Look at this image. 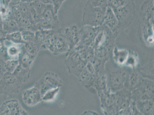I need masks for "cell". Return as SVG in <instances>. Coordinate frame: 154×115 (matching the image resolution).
<instances>
[{
    "instance_id": "obj_19",
    "label": "cell",
    "mask_w": 154,
    "mask_h": 115,
    "mask_svg": "<svg viewBox=\"0 0 154 115\" xmlns=\"http://www.w3.org/2000/svg\"><path fill=\"white\" fill-rule=\"evenodd\" d=\"M3 29V20L1 16V14L0 13V30Z\"/></svg>"
},
{
    "instance_id": "obj_8",
    "label": "cell",
    "mask_w": 154,
    "mask_h": 115,
    "mask_svg": "<svg viewBox=\"0 0 154 115\" xmlns=\"http://www.w3.org/2000/svg\"><path fill=\"white\" fill-rule=\"evenodd\" d=\"M6 40L15 44H24L20 31L7 34Z\"/></svg>"
},
{
    "instance_id": "obj_14",
    "label": "cell",
    "mask_w": 154,
    "mask_h": 115,
    "mask_svg": "<svg viewBox=\"0 0 154 115\" xmlns=\"http://www.w3.org/2000/svg\"><path fill=\"white\" fill-rule=\"evenodd\" d=\"M31 4L36 12L40 15L44 12L48 5L43 3L39 0H35L34 2L31 3Z\"/></svg>"
},
{
    "instance_id": "obj_10",
    "label": "cell",
    "mask_w": 154,
    "mask_h": 115,
    "mask_svg": "<svg viewBox=\"0 0 154 115\" xmlns=\"http://www.w3.org/2000/svg\"><path fill=\"white\" fill-rule=\"evenodd\" d=\"M24 46L28 53L34 57L37 54L38 50L40 48L38 45L35 41L25 42L24 44Z\"/></svg>"
},
{
    "instance_id": "obj_20",
    "label": "cell",
    "mask_w": 154,
    "mask_h": 115,
    "mask_svg": "<svg viewBox=\"0 0 154 115\" xmlns=\"http://www.w3.org/2000/svg\"><path fill=\"white\" fill-rule=\"evenodd\" d=\"M21 1L23 2L29 3H31L34 2L35 0H20Z\"/></svg>"
},
{
    "instance_id": "obj_1",
    "label": "cell",
    "mask_w": 154,
    "mask_h": 115,
    "mask_svg": "<svg viewBox=\"0 0 154 115\" xmlns=\"http://www.w3.org/2000/svg\"><path fill=\"white\" fill-rule=\"evenodd\" d=\"M22 100L27 106H34L42 101L41 93L36 86L25 90L22 92Z\"/></svg>"
},
{
    "instance_id": "obj_2",
    "label": "cell",
    "mask_w": 154,
    "mask_h": 115,
    "mask_svg": "<svg viewBox=\"0 0 154 115\" xmlns=\"http://www.w3.org/2000/svg\"><path fill=\"white\" fill-rule=\"evenodd\" d=\"M27 113L16 100H11L5 102L0 108L1 115H23Z\"/></svg>"
},
{
    "instance_id": "obj_12",
    "label": "cell",
    "mask_w": 154,
    "mask_h": 115,
    "mask_svg": "<svg viewBox=\"0 0 154 115\" xmlns=\"http://www.w3.org/2000/svg\"><path fill=\"white\" fill-rule=\"evenodd\" d=\"M43 80L51 88L59 87V81L52 74H46Z\"/></svg>"
},
{
    "instance_id": "obj_11",
    "label": "cell",
    "mask_w": 154,
    "mask_h": 115,
    "mask_svg": "<svg viewBox=\"0 0 154 115\" xmlns=\"http://www.w3.org/2000/svg\"><path fill=\"white\" fill-rule=\"evenodd\" d=\"M19 64V60H9L5 63V69L6 72L13 74Z\"/></svg>"
},
{
    "instance_id": "obj_7",
    "label": "cell",
    "mask_w": 154,
    "mask_h": 115,
    "mask_svg": "<svg viewBox=\"0 0 154 115\" xmlns=\"http://www.w3.org/2000/svg\"><path fill=\"white\" fill-rule=\"evenodd\" d=\"M41 18L50 21L59 23L57 14L56 13L54 7L52 4L47 5L45 9L41 15Z\"/></svg>"
},
{
    "instance_id": "obj_6",
    "label": "cell",
    "mask_w": 154,
    "mask_h": 115,
    "mask_svg": "<svg viewBox=\"0 0 154 115\" xmlns=\"http://www.w3.org/2000/svg\"><path fill=\"white\" fill-rule=\"evenodd\" d=\"M34 57L30 55L26 51L24 46L21 48L20 53L19 60L20 64L25 69H28L30 67L33 62Z\"/></svg>"
},
{
    "instance_id": "obj_13",
    "label": "cell",
    "mask_w": 154,
    "mask_h": 115,
    "mask_svg": "<svg viewBox=\"0 0 154 115\" xmlns=\"http://www.w3.org/2000/svg\"><path fill=\"white\" fill-rule=\"evenodd\" d=\"M22 39L25 42L35 41V32L31 30H26L20 31Z\"/></svg>"
},
{
    "instance_id": "obj_21",
    "label": "cell",
    "mask_w": 154,
    "mask_h": 115,
    "mask_svg": "<svg viewBox=\"0 0 154 115\" xmlns=\"http://www.w3.org/2000/svg\"><path fill=\"white\" fill-rule=\"evenodd\" d=\"M2 43L0 42V50H1V48H2Z\"/></svg>"
},
{
    "instance_id": "obj_18",
    "label": "cell",
    "mask_w": 154,
    "mask_h": 115,
    "mask_svg": "<svg viewBox=\"0 0 154 115\" xmlns=\"http://www.w3.org/2000/svg\"><path fill=\"white\" fill-rule=\"evenodd\" d=\"M41 1L43 3L46 4V5H49V4H52L51 0H39Z\"/></svg>"
},
{
    "instance_id": "obj_15",
    "label": "cell",
    "mask_w": 154,
    "mask_h": 115,
    "mask_svg": "<svg viewBox=\"0 0 154 115\" xmlns=\"http://www.w3.org/2000/svg\"><path fill=\"white\" fill-rule=\"evenodd\" d=\"M8 33L5 30L1 29L0 30V42L3 43L6 40V36Z\"/></svg>"
},
{
    "instance_id": "obj_9",
    "label": "cell",
    "mask_w": 154,
    "mask_h": 115,
    "mask_svg": "<svg viewBox=\"0 0 154 115\" xmlns=\"http://www.w3.org/2000/svg\"><path fill=\"white\" fill-rule=\"evenodd\" d=\"M60 90L59 87L52 88L47 91L42 97V101L48 102L54 100Z\"/></svg>"
},
{
    "instance_id": "obj_16",
    "label": "cell",
    "mask_w": 154,
    "mask_h": 115,
    "mask_svg": "<svg viewBox=\"0 0 154 115\" xmlns=\"http://www.w3.org/2000/svg\"><path fill=\"white\" fill-rule=\"evenodd\" d=\"M5 63L0 62V80L2 79L4 74L6 72L5 68Z\"/></svg>"
},
{
    "instance_id": "obj_4",
    "label": "cell",
    "mask_w": 154,
    "mask_h": 115,
    "mask_svg": "<svg viewBox=\"0 0 154 115\" xmlns=\"http://www.w3.org/2000/svg\"><path fill=\"white\" fill-rule=\"evenodd\" d=\"M3 30L8 34L20 31L19 26L16 21L10 17L8 14L2 17Z\"/></svg>"
},
{
    "instance_id": "obj_3",
    "label": "cell",
    "mask_w": 154,
    "mask_h": 115,
    "mask_svg": "<svg viewBox=\"0 0 154 115\" xmlns=\"http://www.w3.org/2000/svg\"><path fill=\"white\" fill-rule=\"evenodd\" d=\"M68 43L64 36L61 34V31H58L52 52L56 54L64 53L68 48Z\"/></svg>"
},
{
    "instance_id": "obj_5",
    "label": "cell",
    "mask_w": 154,
    "mask_h": 115,
    "mask_svg": "<svg viewBox=\"0 0 154 115\" xmlns=\"http://www.w3.org/2000/svg\"><path fill=\"white\" fill-rule=\"evenodd\" d=\"M2 44L6 47L7 53L10 60H17L15 58H19L22 48L19 47V44H15L5 40Z\"/></svg>"
},
{
    "instance_id": "obj_17",
    "label": "cell",
    "mask_w": 154,
    "mask_h": 115,
    "mask_svg": "<svg viewBox=\"0 0 154 115\" xmlns=\"http://www.w3.org/2000/svg\"><path fill=\"white\" fill-rule=\"evenodd\" d=\"M12 1V0H0V4L2 5V6L8 8V5Z\"/></svg>"
}]
</instances>
